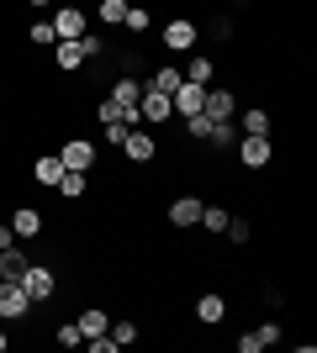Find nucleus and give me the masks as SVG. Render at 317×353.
Listing matches in <instances>:
<instances>
[{
	"mask_svg": "<svg viewBox=\"0 0 317 353\" xmlns=\"http://www.w3.org/2000/svg\"><path fill=\"white\" fill-rule=\"evenodd\" d=\"M106 332H111V343H117V348H133V343L143 338V332H137V322H111Z\"/></svg>",
	"mask_w": 317,
	"mask_h": 353,
	"instance_id": "obj_28",
	"label": "nucleus"
},
{
	"mask_svg": "<svg viewBox=\"0 0 317 353\" xmlns=\"http://www.w3.org/2000/svg\"><path fill=\"white\" fill-rule=\"evenodd\" d=\"M75 327H79V338H95V332H106V327H111V316H106L101 306H85L75 316Z\"/></svg>",
	"mask_w": 317,
	"mask_h": 353,
	"instance_id": "obj_20",
	"label": "nucleus"
},
{
	"mask_svg": "<svg viewBox=\"0 0 317 353\" xmlns=\"http://www.w3.org/2000/svg\"><path fill=\"white\" fill-rule=\"evenodd\" d=\"M48 27H53V37H59V43H75L79 32H90V16H85V6H75V0H69V6H53V21H48Z\"/></svg>",
	"mask_w": 317,
	"mask_h": 353,
	"instance_id": "obj_2",
	"label": "nucleus"
},
{
	"mask_svg": "<svg viewBox=\"0 0 317 353\" xmlns=\"http://www.w3.org/2000/svg\"><path fill=\"white\" fill-rule=\"evenodd\" d=\"M0 105H6V90H0Z\"/></svg>",
	"mask_w": 317,
	"mask_h": 353,
	"instance_id": "obj_39",
	"label": "nucleus"
},
{
	"mask_svg": "<svg viewBox=\"0 0 317 353\" xmlns=\"http://www.w3.org/2000/svg\"><path fill=\"white\" fill-rule=\"evenodd\" d=\"M16 243V232H11V221H0V248H11Z\"/></svg>",
	"mask_w": 317,
	"mask_h": 353,
	"instance_id": "obj_36",
	"label": "nucleus"
},
{
	"mask_svg": "<svg viewBox=\"0 0 317 353\" xmlns=\"http://www.w3.org/2000/svg\"><path fill=\"white\" fill-rule=\"evenodd\" d=\"M21 290H27L32 306H53V301H59V274H53V264H27Z\"/></svg>",
	"mask_w": 317,
	"mask_h": 353,
	"instance_id": "obj_1",
	"label": "nucleus"
},
{
	"mask_svg": "<svg viewBox=\"0 0 317 353\" xmlns=\"http://www.w3.org/2000/svg\"><path fill=\"white\" fill-rule=\"evenodd\" d=\"M95 16H101V27H122V16H127V0H95Z\"/></svg>",
	"mask_w": 317,
	"mask_h": 353,
	"instance_id": "obj_26",
	"label": "nucleus"
},
{
	"mask_svg": "<svg viewBox=\"0 0 317 353\" xmlns=\"http://www.w3.org/2000/svg\"><path fill=\"white\" fill-rule=\"evenodd\" d=\"M137 95H143V85H137V79H127V74H122V79H111V101H117V105H137Z\"/></svg>",
	"mask_w": 317,
	"mask_h": 353,
	"instance_id": "obj_25",
	"label": "nucleus"
},
{
	"mask_svg": "<svg viewBox=\"0 0 317 353\" xmlns=\"http://www.w3.org/2000/svg\"><path fill=\"white\" fill-rule=\"evenodd\" d=\"M53 190H59L64 201H85V195H90V174H85V169H64V179Z\"/></svg>",
	"mask_w": 317,
	"mask_h": 353,
	"instance_id": "obj_17",
	"label": "nucleus"
},
{
	"mask_svg": "<svg viewBox=\"0 0 317 353\" xmlns=\"http://www.w3.org/2000/svg\"><path fill=\"white\" fill-rule=\"evenodd\" d=\"M201 111H206L211 121H233L238 117V95L227 85H206V105H201Z\"/></svg>",
	"mask_w": 317,
	"mask_h": 353,
	"instance_id": "obj_9",
	"label": "nucleus"
},
{
	"mask_svg": "<svg viewBox=\"0 0 317 353\" xmlns=\"http://www.w3.org/2000/svg\"><path fill=\"white\" fill-rule=\"evenodd\" d=\"M227 237H233V243H249V237H254V227H249V221H238V216H227Z\"/></svg>",
	"mask_w": 317,
	"mask_h": 353,
	"instance_id": "obj_33",
	"label": "nucleus"
},
{
	"mask_svg": "<svg viewBox=\"0 0 317 353\" xmlns=\"http://www.w3.org/2000/svg\"><path fill=\"white\" fill-rule=\"evenodd\" d=\"M227 311H233V306H227V295H222V290L196 295V322H201V327H222V322H227Z\"/></svg>",
	"mask_w": 317,
	"mask_h": 353,
	"instance_id": "obj_10",
	"label": "nucleus"
},
{
	"mask_svg": "<svg viewBox=\"0 0 317 353\" xmlns=\"http://www.w3.org/2000/svg\"><path fill=\"white\" fill-rule=\"evenodd\" d=\"M59 159H64V169H85V174L101 169V163H95V143H90V137H69V143L59 148Z\"/></svg>",
	"mask_w": 317,
	"mask_h": 353,
	"instance_id": "obj_8",
	"label": "nucleus"
},
{
	"mask_svg": "<svg viewBox=\"0 0 317 353\" xmlns=\"http://www.w3.org/2000/svg\"><path fill=\"white\" fill-rule=\"evenodd\" d=\"M27 37H32V48H53V43H59V37H53V27H48V21H37V27H32Z\"/></svg>",
	"mask_w": 317,
	"mask_h": 353,
	"instance_id": "obj_34",
	"label": "nucleus"
},
{
	"mask_svg": "<svg viewBox=\"0 0 317 353\" xmlns=\"http://www.w3.org/2000/svg\"><path fill=\"white\" fill-rule=\"evenodd\" d=\"M53 343H59V348H79L85 338H79V327H75V322H64V327H53Z\"/></svg>",
	"mask_w": 317,
	"mask_h": 353,
	"instance_id": "obj_32",
	"label": "nucleus"
},
{
	"mask_svg": "<svg viewBox=\"0 0 317 353\" xmlns=\"http://www.w3.org/2000/svg\"><path fill=\"white\" fill-rule=\"evenodd\" d=\"M21 6H37V11H48V6H53V0H21Z\"/></svg>",
	"mask_w": 317,
	"mask_h": 353,
	"instance_id": "obj_38",
	"label": "nucleus"
},
{
	"mask_svg": "<svg viewBox=\"0 0 317 353\" xmlns=\"http://www.w3.org/2000/svg\"><path fill=\"white\" fill-rule=\"evenodd\" d=\"M201 206H206L201 195H175V201H169V227H196Z\"/></svg>",
	"mask_w": 317,
	"mask_h": 353,
	"instance_id": "obj_12",
	"label": "nucleus"
},
{
	"mask_svg": "<svg viewBox=\"0 0 317 353\" xmlns=\"http://www.w3.org/2000/svg\"><path fill=\"white\" fill-rule=\"evenodd\" d=\"M95 121H101V127H117V121H122V105L111 101V95H106V101H95ZM122 127H127V121H122Z\"/></svg>",
	"mask_w": 317,
	"mask_h": 353,
	"instance_id": "obj_31",
	"label": "nucleus"
},
{
	"mask_svg": "<svg viewBox=\"0 0 317 353\" xmlns=\"http://www.w3.org/2000/svg\"><path fill=\"white\" fill-rule=\"evenodd\" d=\"M180 132H185V137H196V143H206L211 117H206V111H196V117H180Z\"/></svg>",
	"mask_w": 317,
	"mask_h": 353,
	"instance_id": "obj_27",
	"label": "nucleus"
},
{
	"mask_svg": "<svg viewBox=\"0 0 317 353\" xmlns=\"http://www.w3.org/2000/svg\"><path fill=\"white\" fill-rule=\"evenodd\" d=\"M196 43H201V27L191 21V16H175L164 27V43L159 48H169V53H196Z\"/></svg>",
	"mask_w": 317,
	"mask_h": 353,
	"instance_id": "obj_6",
	"label": "nucleus"
},
{
	"mask_svg": "<svg viewBox=\"0 0 317 353\" xmlns=\"http://www.w3.org/2000/svg\"><path fill=\"white\" fill-rule=\"evenodd\" d=\"M127 132H133V127H122V121H117V127H106V143L122 148V137H127Z\"/></svg>",
	"mask_w": 317,
	"mask_h": 353,
	"instance_id": "obj_35",
	"label": "nucleus"
},
{
	"mask_svg": "<svg viewBox=\"0 0 317 353\" xmlns=\"http://www.w3.org/2000/svg\"><path fill=\"white\" fill-rule=\"evenodd\" d=\"M32 316V301L21 290V280H0V322H27Z\"/></svg>",
	"mask_w": 317,
	"mask_h": 353,
	"instance_id": "obj_5",
	"label": "nucleus"
},
{
	"mask_svg": "<svg viewBox=\"0 0 317 353\" xmlns=\"http://www.w3.org/2000/svg\"><path fill=\"white\" fill-rule=\"evenodd\" d=\"M122 153H127V163H137V169H143V163L159 159V137H153L148 127H133V132L122 137Z\"/></svg>",
	"mask_w": 317,
	"mask_h": 353,
	"instance_id": "obj_7",
	"label": "nucleus"
},
{
	"mask_svg": "<svg viewBox=\"0 0 317 353\" xmlns=\"http://www.w3.org/2000/svg\"><path fill=\"white\" fill-rule=\"evenodd\" d=\"M270 343H280V322H259V327H249L238 338V353H259V348H270Z\"/></svg>",
	"mask_w": 317,
	"mask_h": 353,
	"instance_id": "obj_13",
	"label": "nucleus"
},
{
	"mask_svg": "<svg viewBox=\"0 0 317 353\" xmlns=\"http://www.w3.org/2000/svg\"><path fill=\"white\" fill-rule=\"evenodd\" d=\"M6 348H11V332H6V322H0V353H6Z\"/></svg>",
	"mask_w": 317,
	"mask_h": 353,
	"instance_id": "obj_37",
	"label": "nucleus"
},
{
	"mask_svg": "<svg viewBox=\"0 0 317 353\" xmlns=\"http://www.w3.org/2000/svg\"><path fill=\"white\" fill-rule=\"evenodd\" d=\"M185 79H191V85H211V79H217V59H206V53H191V63H185Z\"/></svg>",
	"mask_w": 317,
	"mask_h": 353,
	"instance_id": "obj_19",
	"label": "nucleus"
},
{
	"mask_svg": "<svg viewBox=\"0 0 317 353\" xmlns=\"http://www.w3.org/2000/svg\"><path fill=\"white\" fill-rule=\"evenodd\" d=\"M48 53H53V69H59V74H79V69H85V53H79V43H53Z\"/></svg>",
	"mask_w": 317,
	"mask_h": 353,
	"instance_id": "obj_16",
	"label": "nucleus"
},
{
	"mask_svg": "<svg viewBox=\"0 0 317 353\" xmlns=\"http://www.w3.org/2000/svg\"><path fill=\"white\" fill-rule=\"evenodd\" d=\"M27 264H32V259L16 248V243H11V248H0V280H21V274H27Z\"/></svg>",
	"mask_w": 317,
	"mask_h": 353,
	"instance_id": "obj_18",
	"label": "nucleus"
},
{
	"mask_svg": "<svg viewBox=\"0 0 317 353\" xmlns=\"http://www.w3.org/2000/svg\"><path fill=\"white\" fill-rule=\"evenodd\" d=\"M122 27L133 32V37H143V32H148V6H127V16H122Z\"/></svg>",
	"mask_w": 317,
	"mask_h": 353,
	"instance_id": "obj_29",
	"label": "nucleus"
},
{
	"mask_svg": "<svg viewBox=\"0 0 317 353\" xmlns=\"http://www.w3.org/2000/svg\"><path fill=\"white\" fill-rule=\"evenodd\" d=\"M227 216H233L227 206H201V221H196V227H206L211 237H222V232H227Z\"/></svg>",
	"mask_w": 317,
	"mask_h": 353,
	"instance_id": "obj_23",
	"label": "nucleus"
},
{
	"mask_svg": "<svg viewBox=\"0 0 317 353\" xmlns=\"http://www.w3.org/2000/svg\"><path fill=\"white\" fill-rule=\"evenodd\" d=\"M169 105H175V121H180V117H196L201 105H206V85H191V79H180V90L169 95Z\"/></svg>",
	"mask_w": 317,
	"mask_h": 353,
	"instance_id": "obj_11",
	"label": "nucleus"
},
{
	"mask_svg": "<svg viewBox=\"0 0 317 353\" xmlns=\"http://www.w3.org/2000/svg\"><path fill=\"white\" fill-rule=\"evenodd\" d=\"M137 117H143V127H169V121H175V105H169L164 90L143 85V95H137Z\"/></svg>",
	"mask_w": 317,
	"mask_h": 353,
	"instance_id": "obj_3",
	"label": "nucleus"
},
{
	"mask_svg": "<svg viewBox=\"0 0 317 353\" xmlns=\"http://www.w3.org/2000/svg\"><path fill=\"white\" fill-rule=\"evenodd\" d=\"M75 43H79V53H85V63H90V59H101V53H106V37H101V32H79Z\"/></svg>",
	"mask_w": 317,
	"mask_h": 353,
	"instance_id": "obj_30",
	"label": "nucleus"
},
{
	"mask_svg": "<svg viewBox=\"0 0 317 353\" xmlns=\"http://www.w3.org/2000/svg\"><path fill=\"white\" fill-rule=\"evenodd\" d=\"M206 143L217 148V153H222V148H233V143H238V121H211Z\"/></svg>",
	"mask_w": 317,
	"mask_h": 353,
	"instance_id": "obj_24",
	"label": "nucleus"
},
{
	"mask_svg": "<svg viewBox=\"0 0 317 353\" xmlns=\"http://www.w3.org/2000/svg\"><path fill=\"white\" fill-rule=\"evenodd\" d=\"M180 79H185V74L175 69V63H159V69L148 74V90H164V95H175V90H180Z\"/></svg>",
	"mask_w": 317,
	"mask_h": 353,
	"instance_id": "obj_21",
	"label": "nucleus"
},
{
	"mask_svg": "<svg viewBox=\"0 0 317 353\" xmlns=\"http://www.w3.org/2000/svg\"><path fill=\"white\" fill-rule=\"evenodd\" d=\"M43 227H48V221H43L37 206H11V232L16 237H43Z\"/></svg>",
	"mask_w": 317,
	"mask_h": 353,
	"instance_id": "obj_14",
	"label": "nucleus"
},
{
	"mask_svg": "<svg viewBox=\"0 0 317 353\" xmlns=\"http://www.w3.org/2000/svg\"><path fill=\"white\" fill-rule=\"evenodd\" d=\"M238 132L270 137V111H265V105H254V111H243V117H238Z\"/></svg>",
	"mask_w": 317,
	"mask_h": 353,
	"instance_id": "obj_22",
	"label": "nucleus"
},
{
	"mask_svg": "<svg viewBox=\"0 0 317 353\" xmlns=\"http://www.w3.org/2000/svg\"><path fill=\"white\" fill-rule=\"evenodd\" d=\"M32 179H37L43 190H53V185L64 179V159H59V153H43V159H32Z\"/></svg>",
	"mask_w": 317,
	"mask_h": 353,
	"instance_id": "obj_15",
	"label": "nucleus"
},
{
	"mask_svg": "<svg viewBox=\"0 0 317 353\" xmlns=\"http://www.w3.org/2000/svg\"><path fill=\"white\" fill-rule=\"evenodd\" d=\"M238 163L243 169H270L275 163V143L270 137H254V132H238Z\"/></svg>",
	"mask_w": 317,
	"mask_h": 353,
	"instance_id": "obj_4",
	"label": "nucleus"
}]
</instances>
